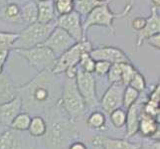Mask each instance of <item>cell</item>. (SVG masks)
I'll return each mask as SVG.
<instances>
[{"label":"cell","mask_w":160,"mask_h":149,"mask_svg":"<svg viewBox=\"0 0 160 149\" xmlns=\"http://www.w3.org/2000/svg\"><path fill=\"white\" fill-rule=\"evenodd\" d=\"M58 75L51 71L38 72L25 85L17 87L22 110L33 113H47L60 104L63 82L57 80Z\"/></svg>","instance_id":"obj_1"},{"label":"cell","mask_w":160,"mask_h":149,"mask_svg":"<svg viewBox=\"0 0 160 149\" xmlns=\"http://www.w3.org/2000/svg\"><path fill=\"white\" fill-rule=\"evenodd\" d=\"M60 107L72 122H77L86 113L88 108L84 98L77 87L75 78L65 77L61 92Z\"/></svg>","instance_id":"obj_2"},{"label":"cell","mask_w":160,"mask_h":149,"mask_svg":"<svg viewBox=\"0 0 160 149\" xmlns=\"http://www.w3.org/2000/svg\"><path fill=\"white\" fill-rule=\"evenodd\" d=\"M56 26V21L48 24L35 22V23L27 25L20 33H18V38L14 43L12 50L28 49L42 45Z\"/></svg>","instance_id":"obj_3"},{"label":"cell","mask_w":160,"mask_h":149,"mask_svg":"<svg viewBox=\"0 0 160 149\" xmlns=\"http://www.w3.org/2000/svg\"><path fill=\"white\" fill-rule=\"evenodd\" d=\"M109 4L110 3H106L101 6H98L86 16L85 20L82 21V29H84L85 34H87V31L93 26L106 27L112 34H114L115 29L113 26V21L128 15L131 11V8L125 5L124 9L120 13H114L109 8Z\"/></svg>","instance_id":"obj_4"},{"label":"cell","mask_w":160,"mask_h":149,"mask_svg":"<svg viewBox=\"0 0 160 149\" xmlns=\"http://www.w3.org/2000/svg\"><path fill=\"white\" fill-rule=\"evenodd\" d=\"M75 122L67 120L51 121V124H47L46 144L48 149H67L69 141L76 136L77 129L73 125Z\"/></svg>","instance_id":"obj_5"},{"label":"cell","mask_w":160,"mask_h":149,"mask_svg":"<svg viewBox=\"0 0 160 149\" xmlns=\"http://www.w3.org/2000/svg\"><path fill=\"white\" fill-rule=\"evenodd\" d=\"M19 56L24 58L30 67L37 72L52 71L57 57L50 49L44 45L35 46L28 49H14Z\"/></svg>","instance_id":"obj_6"},{"label":"cell","mask_w":160,"mask_h":149,"mask_svg":"<svg viewBox=\"0 0 160 149\" xmlns=\"http://www.w3.org/2000/svg\"><path fill=\"white\" fill-rule=\"evenodd\" d=\"M92 49V45L88 39L77 42L74 46L57 57L51 72L55 75H63L68 70L77 68L79 66L82 55L84 53H90Z\"/></svg>","instance_id":"obj_7"},{"label":"cell","mask_w":160,"mask_h":149,"mask_svg":"<svg viewBox=\"0 0 160 149\" xmlns=\"http://www.w3.org/2000/svg\"><path fill=\"white\" fill-rule=\"evenodd\" d=\"M77 87L84 98L87 108L92 109L98 107V99L97 97V87H96V79L92 73H87L79 68L77 70L75 77Z\"/></svg>","instance_id":"obj_8"},{"label":"cell","mask_w":160,"mask_h":149,"mask_svg":"<svg viewBox=\"0 0 160 149\" xmlns=\"http://www.w3.org/2000/svg\"><path fill=\"white\" fill-rule=\"evenodd\" d=\"M56 23L57 26L64 29L76 42L87 39L84 29H82V16L75 10L68 14L58 16Z\"/></svg>","instance_id":"obj_9"},{"label":"cell","mask_w":160,"mask_h":149,"mask_svg":"<svg viewBox=\"0 0 160 149\" xmlns=\"http://www.w3.org/2000/svg\"><path fill=\"white\" fill-rule=\"evenodd\" d=\"M76 43L77 42L64 29L56 26L42 45L49 48L56 55V57H59Z\"/></svg>","instance_id":"obj_10"},{"label":"cell","mask_w":160,"mask_h":149,"mask_svg":"<svg viewBox=\"0 0 160 149\" xmlns=\"http://www.w3.org/2000/svg\"><path fill=\"white\" fill-rule=\"evenodd\" d=\"M125 87L121 82H114L108 87L100 102L107 113L109 114L114 109L122 107V97Z\"/></svg>","instance_id":"obj_11"},{"label":"cell","mask_w":160,"mask_h":149,"mask_svg":"<svg viewBox=\"0 0 160 149\" xmlns=\"http://www.w3.org/2000/svg\"><path fill=\"white\" fill-rule=\"evenodd\" d=\"M91 57L95 61H106L110 64L115 63H131L130 59L121 49L112 46H101L92 49Z\"/></svg>","instance_id":"obj_12"},{"label":"cell","mask_w":160,"mask_h":149,"mask_svg":"<svg viewBox=\"0 0 160 149\" xmlns=\"http://www.w3.org/2000/svg\"><path fill=\"white\" fill-rule=\"evenodd\" d=\"M159 9L151 7V14L149 17L146 18L145 26L143 29L137 32L136 44L135 48L138 49L143 43H145L146 39H148L150 36L156 34L160 32V17H159Z\"/></svg>","instance_id":"obj_13"},{"label":"cell","mask_w":160,"mask_h":149,"mask_svg":"<svg viewBox=\"0 0 160 149\" xmlns=\"http://www.w3.org/2000/svg\"><path fill=\"white\" fill-rule=\"evenodd\" d=\"M143 103H144V102L138 98L131 107H129L126 109L128 110L126 112V121H125L126 139L131 138L132 136H134L138 132L139 118L142 112Z\"/></svg>","instance_id":"obj_14"},{"label":"cell","mask_w":160,"mask_h":149,"mask_svg":"<svg viewBox=\"0 0 160 149\" xmlns=\"http://www.w3.org/2000/svg\"><path fill=\"white\" fill-rule=\"evenodd\" d=\"M138 131L143 137L152 140H159L160 128H159V119L154 118L150 115L142 112L140 114Z\"/></svg>","instance_id":"obj_15"},{"label":"cell","mask_w":160,"mask_h":149,"mask_svg":"<svg viewBox=\"0 0 160 149\" xmlns=\"http://www.w3.org/2000/svg\"><path fill=\"white\" fill-rule=\"evenodd\" d=\"M92 143H96L102 147V149H138L140 143L130 142L128 139L110 138L104 135H97L91 138Z\"/></svg>","instance_id":"obj_16"},{"label":"cell","mask_w":160,"mask_h":149,"mask_svg":"<svg viewBox=\"0 0 160 149\" xmlns=\"http://www.w3.org/2000/svg\"><path fill=\"white\" fill-rule=\"evenodd\" d=\"M21 112L22 103L18 96L12 101L0 103V125L10 126L14 117Z\"/></svg>","instance_id":"obj_17"},{"label":"cell","mask_w":160,"mask_h":149,"mask_svg":"<svg viewBox=\"0 0 160 149\" xmlns=\"http://www.w3.org/2000/svg\"><path fill=\"white\" fill-rule=\"evenodd\" d=\"M0 149H28L19 131L12 128L0 133Z\"/></svg>","instance_id":"obj_18"},{"label":"cell","mask_w":160,"mask_h":149,"mask_svg":"<svg viewBox=\"0 0 160 149\" xmlns=\"http://www.w3.org/2000/svg\"><path fill=\"white\" fill-rule=\"evenodd\" d=\"M0 20L11 25H22L20 6L15 2H6L0 8Z\"/></svg>","instance_id":"obj_19"},{"label":"cell","mask_w":160,"mask_h":149,"mask_svg":"<svg viewBox=\"0 0 160 149\" xmlns=\"http://www.w3.org/2000/svg\"><path fill=\"white\" fill-rule=\"evenodd\" d=\"M17 86L6 73L0 74V103L12 101L17 97Z\"/></svg>","instance_id":"obj_20"},{"label":"cell","mask_w":160,"mask_h":149,"mask_svg":"<svg viewBox=\"0 0 160 149\" xmlns=\"http://www.w3.org/2000/svg\"><path fill=\"white\" fill-rule=\"evenodd\" d=\"M38 6V17L37 22L43 24H48L56 21L57 13L55 9L53 0H44V1L37 2Z\"/></svg>","instance_id":"obj_21"},{"label":"cell","mask_w":160,"mask_h":149,"mask_svg":"<svg viewBox=\"0 0 160 149\" xmlns=\"http://www.w3.org/2000/svg\"><path fill=\"white\" fill-rule=\"evenodd\" d=\"M112 1L113 0H74V10L82 17H86L96 7Z\"/></svg>","instance_id":"obj_22"},{"label":"cell","mask_w":160,"mask_h":149,"mask_svg":"<svg viewBox=\"0 0 160 149\" xmlns=\"http://www.w3.org/2000/svg\"><path fill=\"white\" fill-rule=\"evenodd\" d=\"M21 10V18L23 24H32L37 22L38 17V6L35 0H30L26 2L22 6H20Z\"/></svg>","instance_id":"obj_23"},{"label":"cell","mask_w":160,"mask_h":149,"mask_svg":"<svg viewBox=\"0 0 160 149\" xmlns=\"http://www.w3.org/2000/svg\"><path fill=\"white\" fill-rule=\"evenodd\" d=\"M28 131L32 137H43L47 131V122L45 118L41 115H34L31 117Z\"/></svg>","instance_id":"obj_24"},{"label":"cell","mask_w":160,"mask_h":149,"mask_svg":"<svg viewBox=\"0 0 160 149\" xmlns=\"http://www.w3.org/2000/svg\"><path fill=\"white\" fill-rule=\"evenodd\" d=\"M106 122H107V118H106V114L102 112H92L89 117L87 118V126L90 129L92 130H98L101 131L103 130L106 127Z\"/></svg>","instance_id":"obj_25"},{"label":"cell","mask_w":160,"mask_h":149,"mask_svg":"<svg viewBox=\"0 0 160 149\" xmlns=\"http://www.w3.org/2000/svg\"><path fill=\"white\" fill-rule=\"evenodd\" d=\"M30 121H31L30 113L22 110L21 112H19L14 117V119L12 120V122H11L9 127L16 130V131H19V132L26 131V130H28V127L30 125Z\"/></svg>","instance_id":"obj_26"},{"label":"cell","mask_w":160,"mask_h":149,"mask_svg":"<svg viewBox=\"0 0 160 149\" xmlns=\"http://www.w3.org/2000/svg\"><path fill=\"white\" fill-rule=\"evenodd\" d=\"M139 97H140L139 92H137L130 86H126L122 97V107L128 109L139 98Z\"/></svg>","instance_id":"obj_27"},{"label":"cell","mask_w":160,"mask_h":149,"mask_svg":"<svg viewBox=\"0 0 160 149\" xmlns=\"http://www.w3.org/2000/svg\"><path fill=\"white\" fill-rule=\"evenodd\" d=\"M109 118L112 125L117 128H122L125 126L126 121V112L122 108H117L109 113Z\"/></svg>","instance_id":"obj_28"},{"label":"cell","mask_w":160,"mask_h":149,"mask_svg":"<svg viewBox=\"0 0 160 149\" xmlns=\"http://www.w3.org/2000/svg\"><path fill=\"white\" fill-rule=\"evenodd\" d=\"M121 84L124 86H128L130 81L133 78V76L136 74L137 70L134 68L132 63H122L121 64Z\"/></svg>","instance_id":"obj_29"},{"label":"cell","mask_w":160,"mask_h":149,"mask_svg":"<svg viewBox=\"0 0 160 149\" xmlns=\"http://www.w3.org/2000/svg\"><path fill=\"white\" fill-rule=\"evenodd\" d=\"M58 16L68 14L74 10V0H53Z\"/></svg>","instance_id":"obj_30"},{"label":"cell","mask_w":160,"mask_h":149,"mask_svg":"<svg viewBox=\"0 0 160 149\" xmlns=\"http://www.w3.org/2000/svg\"><path fill=\"white\" fill-rule=\"evenodd\" d=\"M17 38L18 33L0 31V48H8L12 50Z\"/></svg>","instance_id":"obj_31"},{"label":"cell","mask_w":160,"mask_h":149,"mask_svg":"<svg viewBox=\"0 0 160 149\" xmlns=\"http://www.w3.org/2000/svg\"><path fill=\"white\" fill-rule=\"evenodd\" d=\"M121 64L122 63H115L112 64L108 72V80L110 84H114V82H121Z\"/></svg>","instance_id":"obj_32"},{"label":"cell","mask_w":160,"mask_h":149,"mask_svg":"<svg viewBox=\"0 0 160 149\" xmlns=\"http://www.w3.org/2000/svg\"><path fill=\"white\" fill-rule=\"evenodd\" d=\"M95 64H96V61L91 57L90 53H84L81 57L80 63H79V68L82 69V71L87 72V73L93 74Z\"/></svg>","instance_id":"obj_33"},{"label":"cell","mask_w":160,"mask_h":149,"mask_svg":"<svg viewBox=\"0 0 160 149\" xmlns=\"http://www.w3.org/2000/svg\"><path fill=\"white\" fill-rule=\"evenodd\" d=\"M131 87H133L134 90H136L137 92H144L145 89H146V81H145V78L143 77L138 71L136 72V74L133 76V78L130 81L129 85Z\"/></svg>","instance_id":"obj_34"},{"label":"cell","mask_w":160,"mask_h":149,"mask_svg":"<svg viewBox=\"0 0 160 149\" xmlns=\"http://www.w3.org/2000/svg\"><path fill=\"white\" fill-rule=\"evenodd\" d=\"M143 112L150 115V117H154V118H157L159 119V113H160V110H159V102H154L151 101H147L144 102L143 103Z\"/></svg>","instance_id":"obj_35"},{"label":"cell","mask_w":160,"mask_h":149,"mask_svg":"<svg viewBox=\"0 0 160 149\" xmlns=\"http://www.w3.org/2000/svg\"><path fill=\"white\" fill-rule=\"evenodd\" d=\"M110 66H112V64L106 62V61H96L93 74H96L97 76H100V77L107 76Z\"/></svg>","instance_id":"obj_36"},{"label":"cell","mask_w":160,"mask_h":149,"mask_svg":"<svg viewBox=\"0 0 160 149\" xmlns=\"http://www.w3.org/2000/svg\"><path fill=\"white\" fill-rule=\"evenodd\" d=\"M146 23V18L145 17H142V16H137V17L133 18L131 20V28L133 31L136 32H139L140 30L143 29V27L145 26Z\"/></svg>","instance_id":"obj_37"},{"label":"cell","mask_w":160,"mask_h":149,"mask_svg":"<svg viewBox=\"0 0 160 149\" xmlns=\"http://www.w3.org/2000/svg\"><path fill=\"white\" fill-rule=\"evenodd\" d=\"M10 51L11 50L8 48H0V74L3 73L4 65L9 57Z\"/></svg>","instance_id":"obj_38"},{"label":"cell","mask_w":160,"mask_h":149,"mask_svg":"<svg viewBox=\"0 0 160 149\" xmlns=\"http://www.w3.org/2000/svg\"><path fill=\"white\" fill-rule=\"evenodd\" d=\"M138 149H160V142L159 140H152L149 139L140 143Z\"/></svg>","instance_id":"obj_39"},{"label":"cell","mask_w":160,"mask_h":149,"mask_svg":"<svg viewBox=\"0 0 160 149\" xmlns=\"http://www.w3.org/2000/svg\"><path fill=\"white\" fill-rule=\"evenodd\" d=\"M145 42L155 50H159L160 49V33H156V34L150 36L148 39H146Z\"/></svg>","instance_id":"obj_40"},{"label":"cell","mask_w":160,"mask_h":149,"mask_svg":"<svg viewBox=\"0 0 160 149\" xmlns=\"http://www.w3.org/2000/svg\"><path fill=\"white\" fill-rule=\"evenodd\" d=\"M148 101H151L154 102H160V86L157 84L153 87L151 92L148 95Z\"/></svg>","instance_id":"obj_41"},{"label":"cell","mask_w":160,"mask_h":149,"mask_svg":"<svg viewBox=\"0 0 160 149\" xmlns=\"http://www.w3.org/2000/svg\"><path fill=\"white\" fill-rule=\"evenodd\" d=\"M67 149H89L86 143L82 141H74L69 144Z\"/></svg>","instance_id":"obj_42"},{"label":"cell","mask_w":160,"mask_h":149,"mask_svg":"<svg viewBox=\"0 0 160 149\" xmlns=\"http://www.w3.org/2000/svg\"><path fill=\"white\" fill-rule=\"evenodd\" d=\"M151 4L153 8L159 9L160 7V0H151Z\"/></svg>","instance_id":"obj_43"},{"label":"cell","mask_w":160,"mask_h":149,"mask_svg":"<svg viewBox=\"0 0 160 149\" xmlns=\"http://www.w3.org/2000/svg\"><path fill=\"white\" fill-rule=\"evenodd\" d=\"M91 144H92V148L91 149H102V147L101 145L96 144V143H92L91 142Z\"/></svg>","instance_id":"obj_44"},{"label":"cell","mask_w":160,"mask_h":149,"mask_svg":"<svg viewBox=\"0 0 160 149\" xmlns=\"http://www.w3.org/2000/svg\"><path fill=\"white\" fill-rule=\"evenodd\" d=\"M133 2H134V0H128V4H126V6H128L132 9V6H133Z\"/></svg>","instance_id":"obj_45"},{"label":"cell","mask_w":160,"mask_h":149,"mask_svg":"<svg viewBox=\"0 0 160 149\" xmlns=\"http://www.w3.org/2000/svg\"><path fill=\"white\" fill-rule=\"evenodd\" d=\"M6 2H7V0H0V4H4Z\"/></svg>","instance_id":"obj_46"},{"label":"cell","mask_w":160,"mask_h":149,"mask_svg":"<svg viewBox=\"0 0 160 149\" xmlns=\"http://www.w3.org/2000/svg\"><path fill=\"white\" fill-rule=\"evenodd\" d=\"M36 2H39V1H44V0H35Z\"/></svg>","instance_id":"obj_47"}]
</instances>
